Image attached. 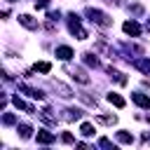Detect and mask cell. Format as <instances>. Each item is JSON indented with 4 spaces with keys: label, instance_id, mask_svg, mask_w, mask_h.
I'll use <instances>...</instances> for the list:
<instances>
[{
    "label": "cell",
    "instance_id": "obj_1",
    "mask_svg": "<svg viewBox=\"0 0 150 150\" xmlns=\"http://www.w3.org/2000/svg\"><path fill=\"white\" fill-rule=\"evenodd\" d=\"M68 30H70L73 35H77V40H87V38H89V33L80 26V16H77L75 12L68 14Z\"/></svg>",
    "mask_w": 150,
    "mask_h": 150
},
{
    "label": "cell",
    "instance_id": "obj_28",
    "mask_svg": "<svg viewBox=\"0 0 150 150\" xmlns=\"http://www.w3.org/2000/svg\"><path fill=\"white\" fill-rule=\"evenodd\" d=\"M131 12H134V14H141V12H143V7H141V5H134V7H131Z\"/></svg>",
    "mask_w": 150,
    "mask_h": 150
},
{
    "label": "cell",
    "instance_id": "obj_13",
    "mask_svg": "<svg viewBox=\"0 0 150 150\" xmlns=\"http://www.w3.org/2000/svg\"><path fill=\"white\" fill-rule=\"evenodd\" d=\"M16 131H19L21 138H30L33 136V127L30 124H16Z\"/></svg>",
    "mask_w": 150,
    "mask_h": 150
},
{
    "label": "cell",
    "instance_id": "obj_18",
    "mask_svg": "<svg viewBox=\"0 0 150 150\" xmlns=\"http://www.w3.org/2000/svg\"><path fill=\"white\" fill-rule=\"evenodd\" d=\"M96 122H101V124H115V122H117V117H115V115H98V117H96Z\"/></svg>",
    "mask_w": 150,
    "mask_h": 150
},
{
    "label": "cell",
    "instance_id": "obj_22",
    "mask_svg": "<svg viewBox=\"0 0 150 150\" xmlns=\"http://www.w3.org/2000/svg\"><path fill=\"white\" fill-rule=\"evenodd\" d=\"M77 96H80V101H82V103H87V105H96V98H94V96H89V94H84V91H82V94H77Z\"/></svg>",
    "mask_w": 150,
    "mask_h": 150
},
{
    "label": "cell",
    "instance_id": "obj_31",
    "mask_svg": "<svg viewBox=\"0 0 150 150\" xmlns=\"http://www.w3.org/2000/svg\"><path fill=\"white\" fill-rule=\"evenodd\" d=\"M145 28H148V30H150V19H148V23H145Z\"/></svg>",
    "mask_w": 150,
    "mask_h": 150
},
{
    "label": "cell",
    "instance_id": "obj_4",
    "mask_svg": "<svg viewBox=\"0 0 150 150\" xmlns=\"http://www.w3.org/2000/svg\"><path fill=\"white\" fill-rule=\"evenodd\" d=\"M66 70H68V73L73 75V80H77L80 84H89V75H87V73H84L82 68H70V66H68Z\"/></svg>",
    "mask_w": 150,
    "mask_h": 150
},
{
    "label": "cell",
    "instance_id": "obj_8",
    "mask_svg": "<svg viewBox=\"0 0 150 150\" xmlns=\"http://www.w3.org/2000/svg\"><path fill=\"white\" fill-rule=\"evenodd\" d=\"M80 117H82L80 108H66L63 115H61V120H66V122H73V120H80Z\"/></svg>",
    "mask_w": 150,
    "mask_h": 150
},
{
    "label": "cell",
    "instance_id": "obj_20",
    "mask_svg": "<svg viewBox=\"0 0 150 150\" xmlns=\"http://www.w3.org/2000/svg\"><path fill=\"white\" fill-rule=\"evenodd\" d=\"M35 70H40V73H49V70H52V63H49V61H38V63H35Z\"/></svg>",
    "mask_w": 150,
    "mask_h": 150
},
{
    "label": "cell",
    "instance_id": "obj_3",
    "mask_svg": "<svg viewBox=\"0 0 150 150\" xmlns=\"http://www.w3.org/2000/svg\"><path fill=\"white\" fill-rule=\"evenodd\" d=\"M52 89H54V91H59V96H61V98H70V96H75V94H73V89H70V87H66V84H63V82H59V80H54V82H52Z\"/></svg>",
    "mask_w": 150,
    "mask_h": 150
},
{
    "label": "cell",
    "instance_id": "obj_10",
    "mask_svg": "<svg viewBox=\"0 0 150 150\" xmlns=\"http://www.w3.org/2000/svg\"><path fill=\"white\" fill-rule=\"evenodd\" d=\"M35 138H38V143H42V145H49V143H54V134H52V131H45V129H40Z\"/></svg>",
    "mask_w": 150,
    "mask_h": 150
},
{
    "label": "cell",
    "instance_id": "obj_23",
    "mask_svg": "<svg viewBox=\"0 0 150 150\" xmlns=\"http://www.w3.org/2000/svg\"><path fill=\"white\" fill-rule=\"evenodd\" d=\"M2 124H5V127H9V124H16V115H12V112H5V115H2Z\"/></svg>",
    "mask_w": 150,
    "mask_h": 150
},
{
    "label": "cell",
    "instance_id": "obj_11",
    "mask_svg": "<svg viewBox=\"0 0 150 150\" xmlns=\"http://www.w3.org/2000/svg\"><path fill=\"white\" fill-rule=\"evenodd\" d=\"M131 101L136 103V105H141V108H150V96H145V94H131Z\"/></svg>",
    "mask_w": 150,
    "mask_h": 150
},
{
    "label": "cell",
    "instance_id": "obj_32",
    "mask_svg": "<svg viewBox=\"0 0 150 150\" xmlns=\"http://www.w3.org/2000/svg\"><path fill=\"white\" fill-rule=\"evenodd\" d=\"M7 2H16V0H7Z\"/></svg>",
    "mask_w": 150,
    "mask_h": 150
},
{
    "label": "cell",
    "instance_id": "obj_2",
    "mask_svg": "<svg viewBox=\"0 0 150 150\" xmlns=\"http://www.w3.org/2000/svg\"><path fill=\"white\" fill-rule=\"evenodd\" d=\"M87 16H89V21H94L96 26H103V28H108L110 23H112V19L108 16V14H103V12H98V9H94V7H89L87 12H84Z\"/></svg>",
    "mask_w": 150,
    "mask_h": 150
},
{
    "label": "cell",
    "instance_id": "obj_27",
    "mask_svg": "<svg viewBox=\"0 0 150 150\" xmlns=\"http://www.w3.org/2000/svg\"><path fill=\"white\" fill-rule=\"evenodd\" d=\"M49 0H35V7H47Z\"/></svg>",
    "mask_w": 150,
    "mask_h": 150
},
{
    "label": "cell",
    "instance_id": "obj_7",
    "mask_svg": "<svg viewBox=\"0 0 150 150\" xmlns=\"http://www.w3.org/2000/svg\"><path fill=\"white\" fill-rule=\"evenodd\" d=\"M19 91H23V94H28L30 98H38V101L45 98V94H42L40 89H33V87H28V84H19Z\"/></svg>",
    "mask_w": 150,
    "mask_h": 150
},
{
    "label": "cell",
    "instance_id": "obj_30",
    "mask_svg": "<svg viewBox=\"0 0 150 150\" xmlns=\"http://www.w3.org/2000/svg\"><path fill=\"white\" fill-rule=\"evenodd\" d=\"M105 2H110V5H117V0H105Z\"/></svg>",
    "mask_w": 150,
    "mask_h": 150
},
{
    "label": "cell",
    "instance_id": "obj_17",
    "mask_svg": "<svg viewBox=\"0 0 150 150\" xmlns=\"http://www.w3.org/2000/svg\"><path fill=\"white\" fill-rule=\"evenodd\" d=\"M82 56H84V63H87V66H94V68L98 66V59H96V54L87 52V54H82Z\"/></svg>",
    "mask_w": 150,
    "mask_h": 150
},
{
    "label": "cell",
    "instance_id": "obj_14",
    "mask_svg": "<svg viewBox=\"0 0 150 150\" xmlns=\"http://www.w3.org/2000/svg\"><path fill=\"white\" fill-rule=\"evenodd\" d=\"M108 101H110L115 108H124V98H122L120 94H115V91H110V94H108Z\"/></svg>",
    "mask_w": 150,
    "mask_h": 150
},
{
    "label": "cell",
    "instance_id": "obj_26",
    "mask_svg": "<svg viewBox=\"0 0 150 150\" xmlns=\"http://www.w3.org/2000/svg\"><path fill=\"white\" fill-rule=\"evenodd\" d=\"M59 16H61V14H59V12H49V14H47V19H49V21H56V19H59Z\"/></svg>",
    "mask_w": 150,
    "mask_h": 150
},
{
    "label": "cell",
    "instance_id": "obj_5",
    "mask_svg": "<svg viewBox=\"0 0 150 150\" xmlns=\"http://www.w3.org/2000/svg\"><path fill=\"white\" fill-rule=\"evenodd\" d=\"M122 30H124L127 35H134V38L141 35V26H138L134 19H131V21H124V23H122Z\"/></svg>",
    "mask_w": 150,
    "mask_h": 150
},
{
    "label": "cell",
    "instance_id": "obj_19",
    "mask_svg": "<svg viewBox=\"0 0 150 150\" xmlns=\"http://www.w3.org/2000/svg\"><path fill=\"white\" fill-rule=\"evenodd\" d=\"M117 141L120 143H134V136L129 131H117Z\"/></svg>",
    "mask_w": 150,
    "mask_h": 150
},
{
    "label": "cell",
    "instance_id": "obj_12",
    "mask_svg": "<svg viewBox=\"0 0 150 150\" xmlns=\"http://www.w3.org/2000/svg\"><path fill=\"white\" fill-rule=\"evenodd\" d=\"M12 103H14V105H16L19 110H23V112H35V108H33L30 103H26V101H21L19 96H14V98H12Z\"/></svg>",
    "mask_w": 150,
    "mask_h": 150
},
{
    "label": "cell",
    "instance_id": "obj_16",
    "mask_svg": "<svg viewBox=\"0 0 150 150\" xmlns=\"http://www.w3.org/2000/svg\"><path fill=\"white\" fill-rule=\"evenodd\" d=\"M108 75H110L112 80H117L120 84H127V77H124V73H120V70H115V68H108Z\"/></svg>",
    "mask_w": 150,
    "mask_h": 150
},
{
    "label": "cell",
    "instance_id": "obj_21",
    "mask_svg": "<svg viewBox=\"0 0 150 150\" xmlns=\"http://www.w3.org/2000/svg\"><path fill=\"white\" fill-rule=\"evenodd\" d=\"M80 134H82V136H94V124L84 122V124L80 127Z\"/></svg>",
    "mask_w": 150,
    "mask_h": 150
},
{
    "label": "cell",
    "instance_id": "obj_29",
    "mask_svg": "<svg viewBox=\"0 0 150 150\" xmlns=\"http://www.w3.org/2000/svg\"><path fill=\"white\" fill-rule=\"evenodd\" d=\"M141 141H143V143H150V131H145V134L141 136Z\"/></svg>",
    "mask_w": 150,
    "mask_h": 150
},
{
    "label": "cell",
    "instance_id": "obj_24",
    "mask_svg": "<svg viewBox=\"0 0 150 150\" xmlns=\"http://www.w3.org/2000/svg\"><path fill=\"white\" fill-rule=\"evenodd\" d=\"M61 141H63V143H66V145H70V143H75V136H73V134H68V131H66V134H61Z\"/></svg>",
    "mask_w": 150,
    "mask_h": 150
},
{
    "label": "cell",
    "instance_id": "obj_6",
    "mask_svg": "<svg viewBox=\"0 0 150 150\" xmlns=\"http://www.w3.org/2000/svg\"><path fill=\"white\" fill-rule=\"evenodd\" d=\"M19 23L26 26L28 30H35V28H38V19H33L30 14H19Z\"/></svg>",
    "mask_w": 150,
    "mask_h": 150
},
{
    "label": "cell",
    "instance_id": "obj_25",
    "mask_svg": "<svg viewBox=\"0 0 150 150\" xmlns=\"http://www.w3.org/2000/svg\"><path fill=\"white\" fill-rule=\"evenodd\" d=\"M98 145H101V148H112V143H110L108 138H101V141H98Z\"/></svg>",
    "mask_w": 150,
    "mask_h": 150
},
{
    "label": "cell",
    "instance_id": "obj_9",
    "mask_svg": "<svg viewBox=\"0 0 150 150\" xmlns=\"http://www.w3.org/2000/svg\"><path fill=\"white\" fill-rule=\"evenodd\" d=\"M75 54H73V49L68 47V45H61V47H56V59H61V61H68V59H73Z\"/></svg>",
    "mask_w": 150,
    "mask_h": 150
},
{
    "label": "cell",
    "instance_id": "obj_15",
    "mask_svg": "<svg viewBox=\"0 0 150 150\" xmlns=\"http://www.w3.org/2000/svg\"><path fill=\"white\" fill-rule=\"evenodd\" d=\"M134 66H136L141 73H150V59H136Z\"/></svg>",
    "mask_w": 150,
    "mask_h": 150
}]
</instances>
